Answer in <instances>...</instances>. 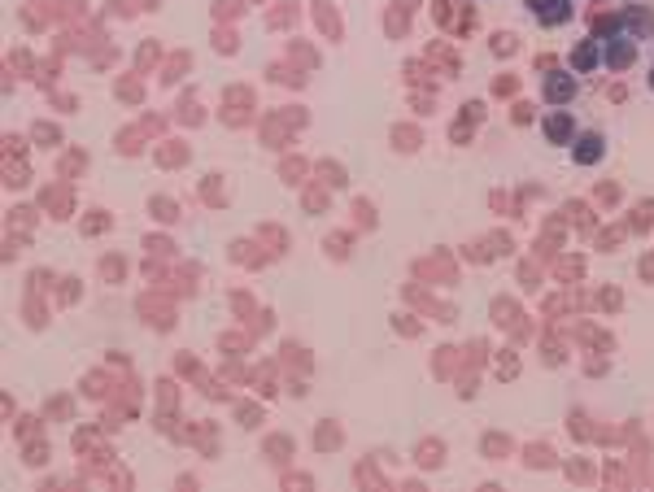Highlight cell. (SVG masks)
<instances>
[{"label":"cell","instance_id":"4","mask_svg":"<svg viewBox=\"0 0 654 492\" xmlns=\"http://www.w3.org/2000/svg\"><path fill=\"white\" fill-rule=\"evenodd\" d=\"M571 92H576L571 79H545V96H549V100H567Z\"/></svg>","mask_w":654,"mask_h":492},{"label":"cell","instance_id":"3","mask_svg":"<svg viewBox=\"0 0 654 492\" xmlns=\"http://www.w3.org/2000/svg\"><path fill=\"white\" fill-rule=\"evenodd\" d=\"M624 22H628V27H633L641 40H646V35H654V18H650V13H641V9H628V13H624Z\"/></svg>","mask_w":654,"mask_h":492},{"label":"cell","instance_id":"1","mask_svg":"<svg viewBox=\"0 0 654 492\" xmlns=\"http://www.w3.org/2000/svg\"><path fill=\"white\" fill-rule=\"evenodd\" d=\"M528 9H533L537 22H545V27H563V22L571 18V0H528Z\"/></svg>","mask_w":654,"mask_h":492},{"label":"cell","instance_id":"2","mask_svg":"<svg viewBox=\"0 0 654 492\" xmlns=\"http://www.w3.org/2000/svg\"><path fill=\"white\" fill-rule=\"evenodd\" d=\"M571 157H576V162H597V157H602V136H593V131H589V136L581 140V148L571 152Z\"/></svg>","mask_w":654,"mask_h":492},{"label":"cell","instance_id":"7","mask_svg":"<svg viewBox=\"0 0 654 492\" xmlns=\"http://www.w3.org/2000/svg\"><path fill=\"white\" fill-rule=\"evenodd\" d=\"M650 88H654V74H650Z\"/></svg>","mask_w":654,"mask_h":492},{"label":"cell","instance_id":"6","mask_svg":"<svg viewBox=\"0 0 654 492\" xmlns=\"http://www.w3.org/2000/svg\"><path fill=\"white\" fill-rule=\"evenodd\" d=\"M571 61H576V70H589V66H593V48H576Z\"/></svg>","mask_w":654,"mask_h":492},{"label":"cell","instance_id":"5","mask_svg":"<svg viewBox=\"0 0 654 492\" xmlns=\"http://www.w3.org/2000/svg\"><path fill=\"white\" fill-rule=\"evenodd\" d=\"M607 61H611V66H628V61H633V44H611Z\"/></svg>","mask_w":654,"mask_h":492}]
</instances>
